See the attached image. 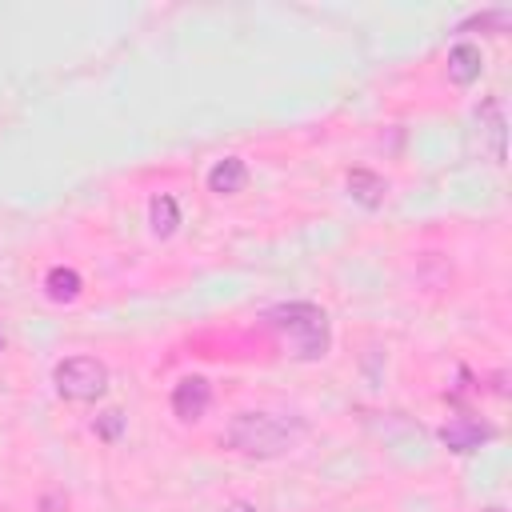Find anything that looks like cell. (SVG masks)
<instances>
[{
	"mask_svg": "<svg viewBox=\"0 0 512 512\" xmlns=\"http://www.w3.org/2000/svg\"><path fill=\"white\" fill-rule=\"evenodd\" d=\"M148 224H152L156 236H172L176 224H180L176 200H172V196H152V200H148Z\"/></svg>",
	"mask_w": 512,
	"mask_h": 512,
	"instance_id": "11",
	"label": "cell"
},
{
	"mask_svg": "<svg viewBox=\"0 0 512 512\" xmlns=\"http://www.w3.org/2000/svg\"><path fill=\"white\" fill-rule=\"evenodd\" d=\"M304 440V424L288 420L280 412H240L232 416V424L224 428V444L240 456H256V460H272L292 452Z\"/></svg>",
	"mask_w": 512,
	"mask_h": 512,
	"instance_id": "1",
	"label": "cell"
},
{
	"mask_svg": "<svg viewBox=\"0 0 512 512\" xmlns=\"http://www.w3.org/2000/svg\"><path fill=\"white\" fill-rule=\"evenodd\" d=\"M488 440H492V428H488L484 420H472V416H452V420L440 428V444H444L448 452H460V456L476 452V448L488 444Z\"/></svg>",
	"mask_w": 512,
	"mask_h": 512,
	"instance_id": "5",
	"label": "cell"
},
{
	"mask_svg": "<svg viewBox=\"0 0 512 512\" xmlns=\"http://www.w3.org/2000/svg\"><path fill=\"white\" fill-rule=\"evenodd\" d=\"M480 72H484V52L472 40H460V44L448 48V80L452 84L468 88V84L480 80Z\"/></svg>",
	"mask_w": 512,
	"mask_h": 512,
	"instance_id": "7",
	"label": "cell"
},
{
	"mask_svg": "<svg viewBox=\"0 0 512 512\" xmlns=\"http://www.w3.org/2000/svg\"><path fill=\"white\" fill-rule=\"evenodd\" d=\"M264 320L288 340L296 360H320L332 344V324H328V312L320 304H308V300L276 304V308H268Z\"/></svg>",
	"mask_w": 512,
	"mask_h": 512,
	"instance_id": "2",
	"label": "cell"
},
{
	"mask_svg": "<svg viewBox=\"0 0 512 512\" xmlns=\"http://www.w3.org/2000/svg\"><path fill=\"white\" fill-rule=\"evenodd\" d=\"M344 184H348V196H352L360 208H368V212H376V208L384 204V196H388V180L376 176L372 168H352Z\"/></svg>",
	"mask_w": 512,
	"mask_h": 512,
	"instance_id": "8",
	"label": "cell"
},
{
	"mask_svg": "<svg viewBox=\"0 0 512 512\" xmlns=\"http://www.w3.org/2000/svg\"><path fill=\"white\" fill-rule=\"evenodd\" d=\"M244 184H248V164L240 156H224L208 168V192L216 196H236Z\"/></svg>",
	"mask_w": 512,
	"mask_h": 512,
	"instance_id": "9",
	"label": "cell"
},
{
	"mask_svg": "<svg viewBox=\"0 0 512 512\" xmlns=\"http://www.w3.org/2000/svg\"><path fill=\"white\" fill-rule=\"evenodd\" d=\"M92 428H96V436H100V440H116V436H120V428H124V416H120L116 408H108V412H100V416H96V424H92Z\"/></svg>",
	"mask_w": 512,
	"mask_h": 512,
	"instance_id": "12",
	"label": "cell"
},
{
	"mask_svg": "<svg viewBox=\"0 0 512 512\" xmlns=\"http://www.w3.org/2000/svg\"><path fill=\"white\" fill-rule=\"evenodd\" d=\"M208 404H212V384H208L204 376H184V380L172 388V412H176V420H184V424L200 420V416L208 412Z\"/></svg>",
	"mask_w": 512,
	"mask_h": 512,
	"instance_id": "4",
	"label": "cell"
},
{
	"mask_svg": "<svg viewBox=\"0 0 512 512\" xmlns=\"http://www.w3.org/2000/svg\"><path fill=\"white\" fill-rule=\"evenodd\" d=\"M52 384L64 400L88 404V400H100L108 392V368L96 356H68L52 368Z\"/></svg>",
	"mask_w": 512,
	"mask_h": 512,
	"instance_id": "3",
	"label": "cell"
},
{
	"mask_svg": "<svg viewBox=\"0 0 512 512\" xmlns=\"http://www.w3.org/2000/svg\"><path fill=\"white\" fill-rule=\"evenodd\" d=\"M484 512H504V508H500V504H492V508H484Z\"/></svg>",
	"mask_w": 512,
	"mask_h": 512,
	"instance_id": "14",
	"label": "cell"
},
{
	"mask_svg": "<svg viewBox=\"0 0 512 512\" xmlns=\"http://www.w3.org/2000/svg\"><path fill=\"white\" fill-rule=\"evenodd\" d=\"M476 128H480V136L488 140L492 160L504 164V128H508V120H504V100H500V96H488V100L476 108Z\"/></svg>",
	"mask_w": 512,
	"mask_h": 512,
	"instance_id": "6",
	"label": "cell"
},
{
	"mask_svg": "<svg viewBox=\"0 0 512 512\" xmlns=\"http://www.w3.org/2000/svg\"><path fill=\"white\" fill-rule=\"evenodd\" d=\"M224 512H256V504H248V500H232Z\"/></svg>",
	"mask_w": 512,
	"mask_h": 512,
	"instance_id": "13",
	"label": "cell"
},
{
	"mask_svg": "<svg viewBox=\"0 0 512 512\" xmlns=\"http://www.w3.org/2000/svg\"><path fill=\"white\" fill-rule=\"evenodd\" d=\"M44 288H48V300H56V304H72L76 296H80V272L76 268H64V264H56V268H48V276H44Z\"/></svg>",
	"mask_w": 512,
	"mask_h": 512,
	"instance_id": "10",
	"label": "cell"
}]
</instances>
